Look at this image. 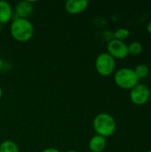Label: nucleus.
I'll return each instance as SVG.
<instances>
[{
    "mask_svg": "<svg viewBox=\"0 0 151 152\" xmlns=\"http://www.w3.org/2000/svg\"><path fill=\"white\" fill-rule=\"evenodd\" d=\"M12 37L18 42H27L34 35V26L28 19L14 18L10 26Z\"/></svg>",
    "mask_w": 151,
    "mask_h": 152,
    "instance_id": "nucleus-1",
    "label": "nucleus"
},
{
    "mask_svg": "<svg viewBox=\"0 0 151 152\" xmlns=\"http://www.w3.org/2000/svg\"><path fill=\"white\" fill-rule=\"evenodd\" d=\"M93 126L96 134L104 138L110 137L114 134L117 129L115 118L109 113H99L95 116L93 121Z\"/></svg>",
    "mask_w": 151,
    "mask_h": 152,
    "instance_id": "nucleus-2",
    "label": "nucleus"
},
{
    "mask_svg": "<svg viewBox=\"0 0 151 152\" xmlns=\"http://www.w3.org/2000/svg\"><path fill=\"white\" fill-rule=\"evenodd\" d=\"M114 81L116 85L125 90H131L140 83L133 69L121 68L114 74Z\"/></svg>",
    "mask_w": 151,
    "mask_h": 152,
    "instance_id": "nucleus-3",
    "label": "nucleus"
},
{
    "mask_svg": "<svg viewBox=\"0 0 151 152\" xmlns=\"http://www.w3.org/2000/svg\"><path fill=\"white\" fill-rule=\"evenodd\" d=\"M95 69L102 77H109L115 72L116 60L107 52L100 53L95 60Z\"/></svg>",
    "mask_w": 151,
    "mask_h": 152,
    "instance_id": "nucleus-4",
    "label": "nucleus"
},
{
    "mask_svg": "<svg viewBox=\"0 0 151 152\" xmlns=\"http://www.w3.org/2000/svg\"><path fill=\"white\" fill-rule=\"evenodd\" d=\"M129 97L131 102L137 106L146 104L150 98V89L145 84L139 83L130 90Z\"/></svg>",
    "mask_w": 151,
    "mask_h": 152,
    "instance_id": "nucleus-5",
    "label": "nucleus"
},
{
    "mask_svg": "<svg viewBox=\"0 0 151 152\" xmlns=\"http://www.w3.org/2000/svg\"><path fill=\"white\" fill-rule=\"evenodd\" d=\"M107 53L115 60H124L129 55L128 45H126L124 41L113 38L107 45Z\"/></svg>",
    "mask_w": 151,
    "mask_h": 152,
    "instance_id": "nucleus-6",
    "label": "nucleus"
},
{
    "mask_svg": "<svg viewBox=\"0 0 151 152\" xmlns=\"http://www.w3.org/2000/svg\"><path fill=\"white\" fill-rule=\"evenodd\" d=\"M33 11V3L28 0H23L16 4L13 10V14L15 15V18L28 19L32 14Z\"/></svg>",
    "mask_w": 151,
    "mask_h": 152,
    "instance_id": "nucleus-7",
    "label": "nucleus"
},
{
    "mask_svg": "<svg viewBox=\"0 0 151 152\" xmlns=\"http://www.w3.org/2000/svg\"><path fill=\"white\" fill-rule=\"evenodd\" d=\"M88 5L87 0H68L65 3V9L69 14H78L86 10Z\"/></svg>",
    "mask_w": 151,
    "mask_h": 152,
    "instance_id": "nucleus-8",
    "label": "nucleus"
},
{
    "mask_svg": "<svg viewBox=\"0 0 151 152\" xmlns=\"http://www.w3.org/2000/svg\"><path fill=\"white\" fill-rule=\"evenodd\" d=\"M88 146L92 152H102L107 147V140L106 138L96 134L90 139Z\"/></svg>",
    "mask_w": 151,
    "mask_h": 152,
    "instance_id": "nucleus-9",
    "label": "nucleus"
},
{
    "mask_svg": "<svg viewBox=\"0 0 151 152\" xmlns=\"http://www.w3.org/2000/svg\"><path fill=\"white\" fill-rule=\"evenodd\" d=\"M13 10L12 5L4 0H0V23L5 24L12 19Z\"/></svg>",
    "mask_w": 151,
    "mask_h": 152,
    "instance_id": "nucleus-10",
    "label": "nucleus"
},
{
    "mask_svg": "<svg viewBox=\"0 0 151 152\" xmlns=\"http://www.w3.org/2000/svg\"><path fill=\"white\" fill-rule=\"evenodd\" d=\"M0 152H20L17 144L11 141L6 140L1 142L0 144Z\"/></svg>",
    "mask_w": 151,
    "mask_h": 152,
    "instance_id": "nucleus-11",
    "label": "nucleus"
},
{
    "mask_svg": "<svg viewBox=\"0 0 151 152\" xmlns=\"http://www.w3.org/2000/svg\"><path fill=\"white\" fill-rule=\"evenodd\" d=\"M143 46L139 41H133L128 45V53L132 56H138L142 53Z\"/></svg>",
    "mask_w": 151,
    "mask_h": 152,
    "instance_id": "nucleus-12",
    "label": "nucleus"
},
{
    "mask_svg": "<svg viewBox=\"0 0 151 152\" xmlns=\"http://www.w3.org/2000/svg\"><path fill=\"white\" fill-rule=\"evenodd\" d=\"M133 69L140 80L148 77V76L150 75V68H149V66H147L144 63H141V64L137 65L135 67V69Z\"/></svg>",
    "mask_w": 151,
    "mask_h": 152,
    "instance_id": "nucleus-13",
    "label": "nucleus"
},
{
    "mask_svg": "<svg viewBox=\"0 0 151 152\" xmlns=\"http://www.w3.org/2000/svg\"><path fill=\"white\" fill-rule=\"evenodd\" d=\"M130 30L128 28H120L118 29H117L114 33V39L117 40H120V41H124L125 39H127L130 37Z\"/></svg>",
    "mask_w": 151,
    "mask_h": 152,
    "instance_id": "nucleus-14",
    "label": "nucleus"
},
{
    "mask_svg": "<svg viewBox=\"0 0 151 152\" xmlns=\"http://www.w3.org/2000/svg\"><path fill=\"white\" fill-rule=\"evenodd\" d=\"M42 152H61L58 149L56 148H47L45 150H44Z\"/></svg>",
    "mask_w": 151,
    "mask_h": 152,
    "instance_id": "nucleus-15",
    "label": "nucleus"
},
{
    "mask_svg": "<svg viewBox=\"0 0 151 152\" xmlns=\"http://www.w3.org/2000/svg\"><path fill=\"white\" fill-rule=\"evenodd\" d=\"M146 28H147V31H148V33L151 35V20L148 22V24H147V27H146Z\"/></svg>",
    "mask_w": 151,
    "mask_h": 152,
    "instance_id": "nucleus-16",
    "label": "nucleus"
},
{
    "mask_svg": "<svg viewBox=\"0 0 151 152\" xmlns=\"http://www.w3.org/2000/svg\"><path fill=\"white\" fill-rule=\"evenodd\" d=\"M3 66H4V62H3V60L0 58V72H1L2 69H3Z\"/></svg>",
    "mask_w": 151,
    "mask_h": 152,
    "instance_id": "nucleus-17",
    "label": "nucleus"
},
{
    "mask_svg": "<svg viewBox=\"0 0 151 152\" xmlns=\"http://www.w3.org/2000/svg\"><path fill=\"white\" fill-rule=\"evenodd\" d=\"M2 96H3V90H2V88L0 87V100H1V98H2Z\"/></svg>",
    "mask_w": 151,
    "mask_h": 152,
    "instance_id": "nucleus-18",
    "label": "nucleus"
},
{
    "mask_svg": "<svg viewBox=\"0 0 151 152\" xmlns=\"http://www.w3.org/2000/svg\"><path fill=\"white\" fill-rule=\"evenodd\" d=\"M67 152H78V151H74V150H70V151H67Z\"/></svg>",
    "mask_w": 151,
    "mask_h": 152,
    "instance_id": "nucleus-19",
    "label": "nucleus"
},
{
    "mask_svg": "<svg viewBox=\"0 0 151 152\" xmlns=\"http://www.w3.org/2000/svg\"><path fill=\"white\" fill-rule=\"evenodd\" d=\"M1 29H2V24L0 23V31H1Z\"/></svg>",
    "mask_w": 151,
    "mask_h": 152,
    "instance_id": "nucleus-20",
    "label": "nucleus"
},
{
    "mask_svg": "<svg viewBox=\"0 0 151 152\" xmlns=\"http://www.w3.org/2000/svg\"><path fill=\"white\" fill-rule=\"evenodd\" d=\"M148 152H151V149H150V151H148Z\"/></svg>",
    "mask_w": 151,
    "mask_h": 152,
    "instance_id": "nucleus-21",
    "label": "nucleus"
},
{
    "mask_svg": "<svg viewBox=\"0 0 151 152\" xmlns=\"http://www.w3.org/2000/svg\"><path fill=\"white\" fill-rule=\"evenodd\" d=\"M150 111H151V110H150Z\"/></svg>",
    "mask_w": 151,
    "mask_h": 152,
    "instance_id": "nucleus-22",
    "label": "nucleus"
}]
</instances>
